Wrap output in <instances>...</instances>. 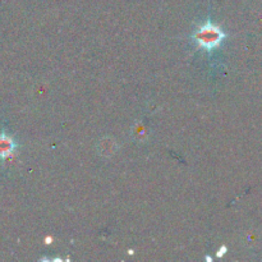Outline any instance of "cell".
<instances>
[{"label":"cell","instance_id":"6da1fadb","mask_svg":"<svg viewBox=\"0 0 262 262\" xmlns=\"http://www.w3.org/2000/svg\"><path fill=\"white\" fill-rule=\"evenodd\" d=\"M223 37H224V33L216 26H212L211 23L202 26L194 36L197 43L206 50H211L215 46L219 45Z\"/></svg>","mask_w":262,"mask_h":262},{"label":"cell","instance_id":"7a4b0ae2","mask_svg":"<svg viewBox=\"0 0 262 262\" xmlns=\"http://www.w3.org/2000/svg\"><path fill=\"white\" fill-rule=\"evenodd\" d=\"M14 150V142L7 136H0V158H7Z\"/></svg>","mask_w":262,"mask_h":262}]
</instances>
